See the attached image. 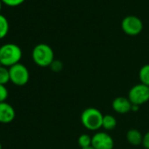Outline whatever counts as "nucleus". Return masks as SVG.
<instances>
[{"mask_svg":"<svg viewBox=\"0 0 149 149\" xmlns=\"http://www.w3.org/2000/svg\"><path fill=\"white\" fill-rule=\"evenodd\" d=\"M128 99L132 104L141 105L149 100V87L139 84L133 86L128 95Z\"/></svg>","mask_w":149,"mask_h":149,"instance_id":"nucleus-6","label":"nucleus"},{"mask_svg":"<svg viewBox=\"0 0 149 149\" xmlns=\"http://www.w3.org/2000/svg\"><path fill=\"white\" fill-rule=\"evenodd\" d=\"M26 0H2V2L8 6H12V7H14V6H20L21 4H23Z\"/></svg>","mask_w":149,"mask_h":149,"instance_id":"nucleus-17","label":"nucleus"},{"mask_svg":"<svg viewBox=\"0 0 149 149\" xmlns=\"http://www.w3.org/2000/svg\"><path fill=\"white\" fill-rule=\"evenodd\" d=\"M10 82L16 86L26 85L30 78V73L28 68L22 63H18L9 68Z\"/></svg>","mask_w":149,"mask_h":149,"instance_id":"nucleus-4","label":"nucleus"},{"mask_svg":"<svg viewBox=\"0 0 149 149\" xmlns=\"http://www.w3.org/2000/svg\"><path fill=\"white\" fill-rule=\"evenodd\" d=\"M83 149H95V148L91 146H89V147H86V148H83Z\"/></svg>","mask_w":149,"mask_h":149,"instance_id":"nucleus-21","label":"nucleus"},{"mask_svg":"<svg viewBox=\"0 0 149 149\" xmlns=\"http://www.w3.org/2000/svg\"><path fill=\"white\" fill-rule=\"evenodd\" d=\"M121 27L124 33L130 36H136L143 30V23L141 19L136 16L129 15L123 19Z\"/></svg>","mask_w":149,"mask_h":149,"instance_id":"nucleus-5","label":"nucleus"},{"mask_svg":"<svg viewBox=\"0 0 149 149\" xmlns=\"http://www.w3.org/2000/svg\"><path fill=\"white\" fill-rule=\"evenodd\" d=\"M22 58L21 48L14 43H6L0 47V64L6 68L19 63Z\"/></svg>","mask_w":149,"mask_h":149,"instance_id":"nucleus-1","label":"nucleus"},{"mask_svg":"<svg viewBox=\"0 0 149 149\" xmlns=\"http://www.w3.org/2000/svg\"><path fill=\"white\" fill-rule=\"evenodd\" d=\"M0 149H2V144L0 143Z\"/></svg>","mask_w":149,"mask_h":149,"instance_id":"nucleus-23","label":"nucleus"},{"mask_svg":"<svg viewBox=\"0 0 149 149\" xmlns=\"http://www.w3.org/2000/svg\"><path fill=\"white\" fill-rule=\"evenodd\" d=\"M50 68H51V69L54 71V72H60L61 69H62V68H63V65H62V62L61 61H56V60H54L53 62H52V64L50 65Z\"/></svg>","mask_w":149,"mask_h":149,"instance_id":"nucleus-18","label":"nucleus"},{"mask_svg":"<svg viewBox=\"0 0 149 149\" xmlns=\"http://www.w3.org/2000/svg\"><path fill=\"white\" fill-rule=\"evenodd\" d=\"M117 125V120L116 118L111 115H105L103 118V125L102 127H104L105 130H112Z\"/></svg>","mask_w":149,"mask_h":149,"instance_id":"nucleus-13","label":"nucleus"},{"mask_svg":"<svg viewBox=\"0 0 149 149\" xmlns=\"http://www.w3.org/2000/svg\"><path fill=\"white\" fill-rule=\"evenodd\" d=\"M10 82V73L9 68L0 65V84L6 85Z\"/></svg>","mask_w":149,"mask_h":149,"instance_id":"nucleus-14","label":"nucleus"},{"mask_svg":"<svg viewBox=\"0 0 149 149\" xmlns=\"http://www.w3.org/2000/svg\"><path fill=\"white\" fill-rule=\"evenodd\" d=\"M32 58L36 65L41 68H46L50 67L54 61V54L50 46L45 43H40L33 49Z\"/></svg>","mask_w":149,"mask_h":149,"instance_id":"nucleus-2","label":"nucleus"},{"mask_svg":"<svg viewBox=\"0 0 149 149\" xmlns=\"http://www.w3.org/2000/svg\"><path fill=\"white\" fill-rule=\"evenodd\" d=\"M0 47H1V46H0Z\"/></svg>","mask_w":149,"mask_h":149,"instance_id":"nucleus-24","label":"nucleus"},{"mask_svg":"<svg viewBox=\"0 0 149 149\" xmlns=\"http://www.w3.org/2000/svg\"><path fill=\"white\" fill-rule=\"evenodd\" d=\"M139 77L141 84L149 87V64H146L140 68Z\"/></svg>","mask_w":149,"mask_h":149,"instance_id":"nucleus-11","label":"nucleus"},{"mask_svg":"<svg viewBox=\"0 0 149 149\" xmlns=\"http://www.w3.org/2000/svg\"><path fill=\"white\" fill-rule=\"evenodd\" d=\"M2 4H3L2 0H0V11H1V8H2Z\"/></svg>","mask_w":149,"mask_h":149,"instance_id":"nucleus-22","label":"nucleus"},{"mask_svg":"<svg viewBox=\"0 0 149 149\" xmlns=\"http://www.w3.org/2000/svg\"><path fill=\"white\" fill-rule=\"evenodd\" d=\"M139 110V105L132 104V111H138Z\"/></svg>","mask_w":149,"mask_h":149,"instance_id":"nucleus-20","label":"nucleus"},{"mask_svg":"<svg viewBox=\"0 0 149 149\" xmlns=\"http://www.w3.org/2000/svg\"><path fill=\"white\" fill-rule=\"evenodd\" d=\"M126 139L131 145L139 146L143 141V136L139 132V131L136 129H131L126 133Z\"/></svg>","mask_w":149,"mask_h":149,"instance_id":"nucleus-10","label":"nucleus"},{"mask_svg":"<svg viewBox=\"0 0 149 149\" xmlns=\"http://www.w3.org/2000/svg\"><path fill=\"white\" fill-rule=\"evenodd\" d=\"M15 110L9 103L2 102L0 103V123L9 124L15 118Z\"/></svg>","mask_w":149,"mask_h":149,"instance_id":"nucleus-8","label":"nucleus"},{"mask_svg":"<svg viewBox=\"0 0 149 149\" xmlns=\"http://www.w3.org/2000/svg\"><path fill=\"white\" fill-rule=\"evenodd\" d=\"M91 146L95 149H112L114 146V141L109 134L101 132L93 135Z\"/></svg>","mask_w":149,"mask_h":149,"instance_id":"nucleus-7","label":"nucleus"},{"mask_svg":"<svg viewBox=\"0 0 149 149\" xmlns=\"http://www.w3.org/2000/svg\"><path fill=\"white\" fill-rule=\"evenodd\" d=\"M142 144L146 149H149V132H147L144 136H143V141Z\"/></svg>","mask_w":149,"mask_h":149,"instance_id":"nucleus-19","label":"nucleus"},{"mask_svg":"<svg viewBox=\"0 0 149 149\" xmlns=\"http://www.w3.org/2000/svg\"><path fill=\"white\" fill-rule=\"evenodd\" d=\"M104 115L96 108H87L84 110L81 116L82 124L85 128L91 131H97L103 125Z\"/></svg>","mask_w":149,"mask_h":149,"instance_id":"nucleus-3","label":"nucleus"},{"mask_svg":"<svg viewBox=\"0 0 149 149\" xmlns=\"http://www.w3.org/2000/svg\"><path fill=\"white\" fill-rule=\"evenodd\" d=\"M9 32V22L7 19L0 14V40L4 39Z\"/></svg>","mask_w":149,"mask_h":149,"instance_id":"nucleus-12","label":"nucleus"},{"mask_svg":"<svg viewBox=\"0 0 149 149\" xmlns=\"http://www.w3.org/2000/svg\"><path fill=\"white\" fill-rule=\"evenodd\" d=\"M91 142H92V137H91L88 134H82L78 138V144L82 149L91 146Z\"/></svg>","mask_w":149,"mask_h":149,"instance_id":"nucleus-15","label":"nucleus"},{"mask_svg":"<svg viewBox=\"0 0 149 149\" xmlns=\"http://www.w3.org/2000/svg\"><path fill=\"white\" fill-rule=\"evenodd\" d=\"M9 96V92L6 85L0 84V103L6 102Z\"/></svg>","mask_w":149,"mask_h":149,"instance_id":"nucleus-16","label":"nucleus"},{"mask_svg":"<svg viewBox=\"0 0 149 149\" xmlns=\"http://www.w3.org/2000/svg\"><path fill=\"white\" fill-rule=\"evenodd\" d=\"M132 104L131 101L124 97H118L115 98L112 102V108L113 110L120 114H125L132 111Z\"/></svg>","mask_w":149,"mask_h":149,"instance_id":"nucleus-9","label":"nucleus"}]
</instances>
